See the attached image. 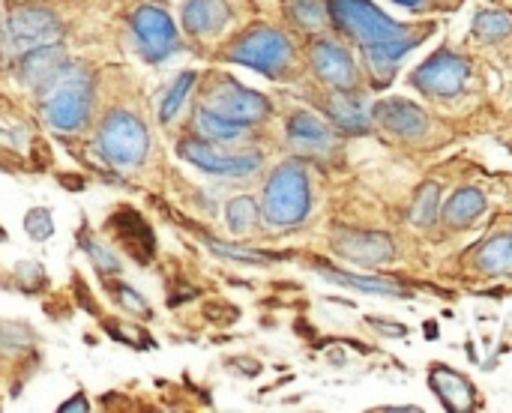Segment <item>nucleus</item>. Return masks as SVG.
Wrapping results in <instances>:
<instances>
[{
    "label": "nucleus",
    "instance_id": "1a4fd4ad",
    "mask_svg": "<svg viewBox=\"0 0 512 413\" xmlns=\"http://www.w3.org/2000/svg\"><path fill=\"white\" fill-rule=\"evenodd\" d=\"M129 24H132V36L138 42V51H141V57L147 63H162V60H168L171 54L180 51L177 24L162 6H153V3L138 6L132 12Z\"/></svg>",
    "mask_w": 512,
    "mask_h": 413
},
{
    "label": "nucleus",
    "instance_id": "a211bd4d",
    "mask_svg": "<svg viewBox=\"0 0 512 413\" xmlns=\"http://www.w3.org/2000/svg\"><path fill=\"white\" fill-rule=\"evenodd\" d=\"M327 114L339 129L354 132V135L372 126V108L351 90H333V96L327 99Z\"/></svg>",
    "mask_w": 512,
    "mask_h": 413
},
{
    "label": "nucleus",
    "instance_id": "4468645a",
    "mask_svg": "<svg viewBox=\"0 0 512 413\" xmlns=\"http://www.w3.org/2000/svg\"><path fill=\"white\" fill-rule=\"evenodd\" d=\"M333 246L345 261H351L357 267H381V264L393 261V255H396L390 237L366 234V231H342L333 240Z\"/></svg>",
    "mask_w": 512,
    "mask_h": 413
},
{
    "label": "nucleus",
    "instance_id": "b1692460",
    "mask_svg": "<svg viewBox=\"0 0 512 413\" xmlns=\"http://www.w3.org/2000/svg\"><path fill=\"white\" fill-rule=\"evenodd\" d=\"M327 282H336V285H345V288H357V291H366V294H396L402 297L405 291L396 285V282H387V279H366V276H351V273H339V270H330V267H321L318 270Z\"/></svg>",
    "mask_w": 512,
    "mask_h": 413
},
{
    "label": "nucleus",
    "instance_id": "ddd939ff",
    "mask_svg": "<svg viewBox=\"0 0 512 413\" xmlns=\"http://www.w3.org/2000/svg\"><path fill=\"white\" fill-rule=\"evenodd\" d=\"M108 228L114 231V237H117L120 249H123L129 258H135L138 264H150V261H153L156 237H153L150 225L141 219V213H138V210H132V207L117 210V213L108 219Z\"/></svg>",
    "mask_w": 512,
    "mask_h": 413
},
{
    "label": "nucleus",
    "instance_id": "f3484780",
    "mask_svg": "<svg viewBox=\"0 0 512 413\" xmlns=\"http://www.w3.org/2000/svg\"><path fill=\"white\" fill-rule=\"evenodd\" d=\"M228 0H186L183 3V27L195 39H213L231 21Z\"/></svg>",
    "mask_w": 512,
    "mask_h": 413
},
{
    "label": "nucleus",
    "instance_id": "a878e982",
    "mask_svg": "<svg viewBox=\"0 0 512 413\" xmlns=\"http://www.w3.org/2000/svg\"><path fill=\"white\" fill-rule=\"evenodd\" d=\"M195 84H198V72H183V75H177V81L171 84V90L165 93V99H162V105H159V120H162V123H171V120L177 117V111L183 108V102L189 99V93L195 90Z\"/></svg>",
    "mask_w": 512,
    "mask_h": 413
},
{
    "label": "nucleus",
    "instance_id": "4be33fe9",
    "mask_svg": "<svg viewBox=\"0 0 512 413\" xmlns=\"http://www.w3.org/2000/svg\"><path fill=\"white\" fill-rule=\"evenodd\" d=\"M285 15L291 18V24L309 33H318L330 24L327 0H285Z\"/></svg>",
    "mask_w": 512,
    "mask_h": 413
},
{
    "label": "nucleus",
    "instance_id": "aec40b11",
    "mask_svg": "<svg viewBox=\"0 0 512 413\" xmlns=\"http://www.w3.org/2000/svg\"><path fill=\"white\" fill-rule=\"evenodd\" d=\"M486 210V198L477 189H459L447 204H444V222L450 228H468L474 225Z\"/></svg>",
    "mask_w": 512,
    "mask_h": 413
},
{
    "label": "nucleus",
    "instance_id": "5701e85b",
    "mask_svg": "<svg viewBox=\"0 0 512 413\" xmlns=\"http://www.w3.org/2000/svg\"><path fill=\"white\" fill-rule=\"evenodd\" d=\"M477 267L489 276H507L512 273V234L489 240L477 252Z\"/></svg>",
    "mask_w": 512,
    "mask_h": 413
},
{
    "label": "nucleus",
    "instance_id": "423d86ee",
    "mask_svg": "<svg viewBox=\"0 0 512 413\" xmlns=\"http://www.w3.org/2000/svg\"><path fill=\"white\" fill-rule=\"evenodd\" d=\"M198 105L213 111L216 117H222L228 123H237V126H246V129H252L255 123L270 117V102L261 93L243 87L240 81H234L225 72H213L207 78V84L201 87V102Z\"/></svg>",
    "mask_w": 512,
    "mask_h": 413
},
{
    "label": "nucleus",
    "instance_id": "393cba45",
    "mask_svg": "<svg viewBox=\"0 0 512 413\" xmlns=\"http://www.w3.org/2000/svg\"><path fill=\"white\" fill-rule=\"evenodd\" d=\"M438 216H441V186L438 183H426V186H420V192L414 198L411 222L420 225V228H429V225H435Z\"/></svg>",
    "mask_w": 512,
    "mask_h": 413
},
{
    "label": "nucleus",
    "instance_id": "2eb2a0df",
    "mask_svg": "<svg viewBox=\"0 0 512 413\" xmlns=\"http://www.w3.org/2000/svg\"><path fill=\"white\" fill-rule=\"evenodd\" d=\"M378 123L399 138H423L429 132V117L423 108H417L408 99H384L375 105Z\"/></svg>",
    "mask_w": 512,
    "mask_h": 413
},
{
    "label": "nucleus",
    "instance_id": "20e7f679",
    "mask_svg": "<svg viewBox=\"0 0 512 413\" xmlns=\"http://www.w3.org/2000/svg\"><path fill=\"white\" fill-rule=\"evenodd\" d=\"M225 60L249 66L267 78H288L294 69V45L276 27H249L228 45Z\"/></svg>",
    "mask_w": 512,
    "mask_h": 413
},
{
    "label": "nucleus",
    "instance_id": "f03ea898",
    "mask_svg": "<svg viewBox=\"0 0 512 413\" xmlns=\"http://www.w3.org/2000/svg\"><path fill=\"white\" fill-rule=\"evenodd\" d=\"M93 108V75L87 69L69 66L42 93V120L57 132H81Z\"/></svg>",
    "mask_w": 512,
    "mask_h": 413
},
{
    "label": "nucleus",
    "instance_id": "c85d7f7f",
    "mask_svg": "<svg viewBox=\"0 0 512 413\" xmlns=\"http://www.w3.org/2000/svg\"><path fill=\"white\" fill-rule=\"evenodd\" d=\"M81 246H84V252L90 255V261H93V267H96L99 273H105V276L120 273V261H117V258H114V252H108L99 240H93V237H81Z\"/></svg>",
    "mask_w": 512,
    "mask_h": 413
},
{
    "label": "nucleus",
    "instance_id": "cd10ccee",
    "mask_svg": "<svg viewBox=\"0 0 512 413\" xmlns=\"http://www.w3.org/2000/svg\"><path fill=\"white\" fill-rule=\"evenodd\" d=\"M474 33L486 42H498L512 33V18L504 12H480L474 21Z\"/></svg>",
    "mask_w": 512,
    "mask_h": 413
},
{
    "label": "nucleus",
    "instance_id": "39448f33",
    "mask_svg": "<svg viewBox=\"0 0 512 413\" xmlns=\"http://www.w3.org/2000/svg\"><path fill=\"white\" fill-rule=\"evenodd\" d=\"M102 159L117 171H135L150 153V129L141 117L129 111H111L96 135Z\"/></svg>",
    "mask_w": 512,
    "mask_h": 413
},
{
    "label": "nucleus",
    "instance_id": "9b49d317",
    "mask_svg": "<svg viewBox=\"0 0 512 413\" xmlns=\"http://www.w3.org/2000/svg\"><path fill=\"white\" fill-rule=\"evenodd\" d=\"M69 57H66V48L60 42H51V45H42V48H33L27 54H21V63H18V81L24 87H30L33 93H45L66 69H69Z\"/></svg>",
    "mask_w": 512,
    "mask_h": 413
},
{
    "label": "nucleus",
    "instance_id": "f8f14e48",
    "mask_svg": "<svg viewBox=\"0 0 512 413\" xmlns=\"http://www.w3.org/2000/svg\"><path fill=\"white\" fill-rule=\"evenodd\" d=\"M312 69L321 81H327L333 90H354L357 87V66L348 48H342L333 39H318L309 51Z\"/></svg>",
    "mask_w": 512,
    "mask_h": 413
},
{
    "label": "nucleus",
    "instance_id": "412c9836",
    "mask_svg": "<svg viewBox=\"0 0 512 413\" xmlns=\"http://www.w3.org/2000/svg\"><path fill=\"white\" fill-rule=\"evenodd\" d=\"M195 132L201 138H207V141H216V144H234L249 129L246 126H237V123H228V120H222L213 111H207V108L198 105V111H195Z\"/></svg>",
    "mask_w": 512,
    "mask_h": 413
},
{
    "label": "nucleus",
    "instance_id": "7c9ffc66",
    "mask_svg": "<svg viewBox=\"0 0 512 413\" xmlns=\"http://www.w3.org/2000/svg\"><path fill=\"white\" fill-rule=\"evenodd\" d=\"M30 342L33 339H30L27 327H18V324H3L0 327V351L3 354H21Z\"/></svg>",
    "mask_w": 512,
    "mask_h": 413
},
{
    "label": "nucleus",
    "instance_id": "2f4dec72",
    "mask_svg": "<svg viewBox=\"0 0 512 413\" xmlns=\"http://www.w3.org/2000/svg\"><path fill=\"white\" fill-rule=\"evenodd\" d=\"M24 231L30 234V240H48L54 234V222H51V213L36 207L24 216Z\"/></svg>",
    "mask_w": 512,
    "mask_h": 413
},
{
    "label": "nucleus",
    "instance_id": "dca6fc26",
    "mask_svg": "<svg viewBox=\"0 0 512 413\" xmlns=\"http://www.w3.org/2000/svg\"><path fill=\"white\" fill-rule=\"evenodd\" d=\"M288 141L294 144V150H300L303 156H330L336 150V138L330 132L327 123H321L315 114L309 111H297L288 120Z\"/></svg>",
    "mask_w": 512,
    "mask_h": 413
},
{
    "label": "nucleus",
    "instance_id": "6e6552de",
    "mask_svg": "<svg viewBox=\"0 0 512 413\" xmlns=\"http://www.w3.org/2000/svg\"><path fill=\"white\" fill-rule=\"evenodd\" d=\"M177 153L189 165H195L207 174H216V177H249L264 162V156L258 150H228V144H216L201 135L183 138L177 144Z\"/></svg>",
    "mask_w": 512,
    "mask_h": 413
},
{
    "label": "nucleus",
    "instance_id": "bb28decb",
    "mask_svg": "<svg viewBox=\"0 0 512 413\" xmlns=\"http://www.w3.org/2000/svg\"><path fill=\"white\" fill-rule=\"evenodd\" d=\"M258 219H261V210H258V204H255L249 195L234 198V201L228 204V228H231L234 234L246 237V234L258 225Z\"/></svg>",
    "mask_w": 512,
    "mask_h": 413
},
{
    "label": "nucleus",
    "instance_id": "72a5a7b5",
    "mask_svg": "<svg viewBox=\"0 0 512 413\" xmlns=\"http://www.w3.org/2000/svg\"><path fill=\"white\" fill-rule=\"evenodd\" d=\"M396 3H402V6H423L426 0H396Z\"/></svg>",
    "mask_w": 512,
    "mask_h": 413
},
{
    "label": "nucleus",
    "instance_id": "7ed1b4c3",
    "mask_svg": "<svg viewBox=\"0 0 512 413\" xmlns=\"http://www.w3.org/2000/svg\"><path fill=\"white\" fill-rule=\"evenodd\" d=\"M309 204H312V192H309L306 168L300 162H285L270 174L264 186L261 216L273 228H291L309 216Z\"/></svg>",
    "mask_w": 512,
    "mask_h": 413
},
{
    "label": "nucleus",
    "instance_id": "9d476101",
    "mask_svg": "<svg viewBox=\"0 0 512 413\" xmlns=\"http://www.w3.org/2000/svg\"><path fill=\"white\" fill-rule=\"evenodd\" d=\"M468 75H471V66L462 54L438 51L414 72L411 81H414V87H420L429 96H456L465 90Z\"/></svg>",
    "mask_w": 512,
    "mask_h": 413
},
{
    "label": "nucleus",
    "instance_id": "f257e3e1",
    "mask_svg": "<svg viewBox=\"0 0 512 413\" xmlns=\"http://www.w3.org/2000/svg\"><path fill=\"white\" fill-rule=\"evenodd\" d=\"M327 12L330 21L363 48L369 75L378 87L393 81L396 63L432 30L387 18L372 0H327Z\"/></svg>",
    "mask_w": 512,
    "mask_h": 413
},
{
    "label": "nucleus",
    "instance_id": "c756f323",
    "mask_svg": "<svg viewBox=\"0 0 512 413\" xmlns=\"http://www.w3.org/2000/svg\"><path fill=\"white\" fill-rule=\"evenodd\" d=\"M108 291L114 294V300L126 309V312H132V315H141V318H150V303L135 291V288H129V285H108Z\"/></svg>",
    "mask_w": 512,
    "mask_h": 413
},
{
    "label": "nucleus",
    "instance_id": "6ab92c4d",
    "mask_svg": "<svg viewBox=\"0 0 512 413\" xmlns=\"http://www.w3.org/2000/svg\"><path fill=\"white\" fill-rule=\"evenodd\" d=\"M432 390L441 396V402H444L450 411H468V408L474 405V390H471V384H468L462 375L450 372V369H435V372H432Z\"/></svg>",
    "mask_w": 512,
    "mask_h": 413
},
{
    "label": "nucleus",
    "instance_id": "0eeeda50",
    "mask_svg": "<svg viewBox=\"0 0 512 413\" xmlns=\"http://www.w3.org/2000/svg\"><path fill=\"white\" fill-rule=\"evenodd\" d=\"M60 36H63V24L54 9L39 6V3H24L6 15L3 30H0V45L9 54L21 57L33 48L60 42Z\"/></svg>",
    "mask_w": 512,
    "mask_h": 413
},
{
    "label": "nucleus",
    "instance_id": "473e14b6",
    "mask_svg": "<svg viewBox=\"0 0 512 413\" xmlns=\"http://www.w3.org/2000/svg\"><path fill=\"white\" fill-rule=\"evenodd\" d=\"M210 249L216 255H225L231 261H243V264H264L267 255H258V252H246V249H237V246H225V243H210Z\"/></svg>",
    "mask_w": 512,
    "mask_h": 413
}]
</instances>
